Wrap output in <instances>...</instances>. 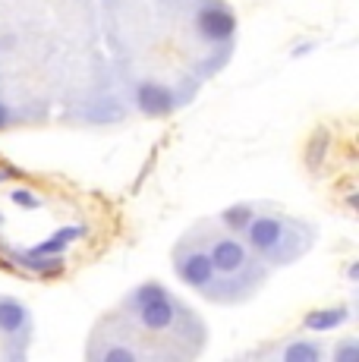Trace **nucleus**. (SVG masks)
I'll use <instances>...</instances> for the list:
<instances>
[{
  "label": "nucleus",
  "mask_w": 359,
  "mask_h": 362,
  "mask_svg": "<svg viewBox=\"0 0 359 362\" xmlns=\"http://www.w3.org/2000/svg\"><path fill=\"white\" fill-rule=\"evenodd\" d=\"M246 246L255 255L268 259L271 264H290L296 262L309 246H312V230L284 214H252V221L246 224Z\"/></svg>",
  "instance_id": "nucleus-1"
},
{
  "label": "nucleus",
  "mask_w": 359,
  "mask_h": 362,
  "mask_svg": "<svg viewBox=\"0 0 359 362\" xmlns=\"http://www.w3.org/2000/svg\"><path fill=\"white\" fill-rule=\"evenodd\" d=\"M174 271L177 277L192 287L196 293L218 299V287H227L224 281L218 277L215 264H211V255L202 243H196V236H186V243H180L174 252Z\"/></svg>",
  "instance_id": "nucleus-2"
},
{
  "label": "nucleus",
  "mask_w": 359,
  "mask_h": 362,
  "mask_svg": "<svg viewBox=\"0 0 359 362\" xmlns=\"http://www.w3.org/2000/svg\"><path fill=\"white\" fill-rule=\"evenodd\" d=\"M133 318V325L151 331V334H183V325L192 322V309L183 303H177L174 296H158L151 303H142V305H129L126 312Z\"/></svg>",
  "instance_id": "nucleus-3"
},
{
  "label": "nucleus",
  "mask_w": 359,
  "mask_h": 362,
  "mask_svg": "<svg viewBox=\"0 0 359 362\" xmlns=\"http://www.w3.org/2000/svg\"><path fill=\"white\" fill-rule=\"evenodd\" d=\"M211 255V264H215L220 281H233V277H246L252 271V255L249 246L243 240H237L233 233H208V240L202 243ZM230 287V284H227Z\"/></svg>",
  "instance_id": "nucleus-4"
},
{
  "label": "nucleus",
  "mask_w": 359,
  "mask_h": 362,
  "mask_svg": "<svg viewBox=\"0 0 359 362\" xmlns=\"http://www.w3.org/2000/svg\"><path fill=\"white\" fill-rule=\"evenodd\" d=\"M196 32L202 35L208 45H230L237 35V16L227 4L220 0H202L196 10Z\"/></svg>",
  "instance_id": "nucleus-5"
},
{
  "label": "nucleus",
  "mask_w": 359,
  "mask_h": 362,
  "mask_svg": "<svg viewBox=\"0 0 359 362\" xmlns=\"http://www.w3.org/2000/svg\"><path fill=\"white\" fill-rule=\"evenodd\" d=\"M133 101L145 117H170L180 104V95L170 86H164V82L145 79V82H136Z\"/></svg>",
  "instance_id": "nucleus-6"
},
{
  "label": "nucleus",
  "mask_w": 359,
  "mask_h": 362,
  "mask_svg": "<svg viewBox=\"0 0 359 362\" xmlns=\"http://www.w3.org/2000/svg\"><path fill=\"white\" fill-rule=\"evenodd\" d=\"M350 305H328V309H312L302 315V325L306 331H315V334H328V331H337L341 325L350 322Z\"/></svg>",
  "instance_id": "nucleus-7"
},
{
  "label": "nucleus",
  "mask_w": 359,
  "mask_h": 362,
  "mask_svg": "<svg viewBox=\"0 0 359 362\" xmlns=\"http://www.w3.org/2000/svg\"><path fill=\"white\" fill-rule=\"evenodd\" d=\"M29 331V309L19 299H0V334L16 337Z\"/></svg>",
  "instance_id": "nucleus-8"
},
{
  "label": "nucleus",
  "mask_w": 359,
  "mask_h": 362,
  "mask_svg": "<svg viewBox=\"0 0 359 362\" xmlns=\"http://www.w3.org/2000/svg\"><path fill=\"white\" fill-rule=\"evenodd\" d=\"M324 346L319 340H290L278 350L281 362H322Z\"/></svg>",
  "instance_id": "nucleus-9"
},
{
  "label": "nucleus",
  "mask_w": 359,
  "mask_h": 362,
  "mask_svg": "<svg viewBox=\"0 0 359 362\" xmlns=\"http://www.w3.org/2000/svg\"><path fill=\"white\" fill-rule=\"evenodd\" d=\"M252 214H255V205L237 202V205H227L224 211H220V224L227 227V233H243L246 224L252 221Z\"/></svg>",
  "instance_id": "nucleus-10"
},
{
  "label": "nucleus",
  "mask_w": 359,
  "mask_h": 362,
  "mask_svg": "<svg viewBox=\"0 0 359 362\" xmlns=\"http://www.w3.org/2000/svg\"><path fill=\"white\" fill-rule=\"evenodd\" d=\"M79 236H86V227H64V230H57L51 236V240L38 243L32 252H41V255H64V249L70 246V243H76Z\"/></svg>",
  "instance_id": "nucleus-11"
},
{
  "label": "nucleus",
  "mask_w": 359,
  "mask_h": 362,
  "mask_svg": "<svg viewBox=\"0 0 359 362\" xmlns=\"http://www.w3.org/2000/svg\"><path fill=\"white\" fill-rule=\"evenodd\" d=\"M19 264H25V268L38 271V274H54V271L64 268V255H41V252H23L16 255Z\"/></svg>",
  "instance_id": "nucleus-12"
},
{
  "label": "nucleus",
  "mask_w": 359,
  "mask_h": 362,
  "mask_svg": "<svg viewBox=\"0 0 359 362\" xmlns=\"http://www.w3.org/2000/svg\"><path fill=\"white\" fill-rule=\"evenodd\" d=\"M92 359H101V362H136L139 359V350L133 344H107L105 350H88Z\"/></svg>",
  "instance_id": "nucleus-13"
},
{
  "label": "nucleus",
  "mask_w": 359,
  "mask_h": 362,
  "mask_svg": "<svg viewBox=\"0 0 359 362\" xmlns=\"http://www.w3.org/2000/svg\"><path fill=\"white\" fill-rule=\"evenodd\" d=\"M158 296H167V287H164L161 281H145V284H139V287L126 296V309H129V305L151 303V299H158Z\"/></svg>",
  "instance_id": "nucleus-14"
},
{
  "label": "nucleus",
  "mask_w": 359,
  "mask_h": 362,
  "mask_svg": "<svg viewBox=\"0 0 359 362\" xmlns=\"http://www.w3.org/2000/svg\"><path fill=\"white\" fill-rule=\"evenodd\" d=\"M324 155H328V132H315L306 145V164L315 170L324 161Z\"/></svg>",
  "instance_id": "nucleus-15"
},
{
  "label": "nucleus",
  "mask_w": 359,
  "mask_h": 362,
  "mask_svg": "<svg viewBox=\"0 0 359 362\" xmlns=\"http://www.w3.org/2000/svg\"><path fill=\"white\" fill-rule=\"evenodd\" d=\"M334 362H359V340L356 337H343L341 344L334 346Z\"/></svg>",
  "instance_id": "nucleus-16"
},
{
  "label": "nucleus",
  "mask_w": 359,
  "mask_h": 362,
  "mask_svg": "<svg viewBox=\"0 0 359 362\" xmlns=\"http://www.w3.org/2000/svg\"><path fill=\"white\" fill-rule=\"evenodd\" d=\"M10 199L16 202L19 208H29V211H32V208H41V199L35 196V192H29V189H13Z\"/></svg>",
  "instance_id": "nucleus-17"
},
{
  "label": "nucleus",
  "mask_w": 359,
  "mask_h": 362,
  "mask_svg": "<svg viewBox=\"0 0 359 362\" xmlns=\"http://www.w3.org/2000/svg\"><path fill=\"white\" fill-rule=\"evenodd\" d=\"M312 51H315V45H312V41H306V45L293 47V57H306V54H312Z\"/></svg>",
  "instance_id": "nucleus-18"
},
{
  "label": "nucleus",
  "mask_w": 359,
  "mask_h": 362,
  "mask_svg": "<svg viewBox=\"0 0 359 362\" xmlns=\"http://www.w3.org/2000/svg\"><path fill=\"white\" fill-rule=\"evenodd\" d=\"M6 123H10V110H6V104H0V129H6Z\"/></svg>",
  "instance_id": "nucleus-19"
},
{
  "label": "nucleus",
  "mask_w": 359,
  "mask_h": 362,
  "mask_svg": "<svg viewBox=\"0 0 359 362\" xmlns=\"http://www.w3.org/2000/svg\"><path fill=\"white\" fill-rule=\"evenodd\" d=\"M347 277H350V281H356V277H359V262H350V268H347Z\"/></svg>",
  "instance_id": "nucleus-20"
}]
</instances>
